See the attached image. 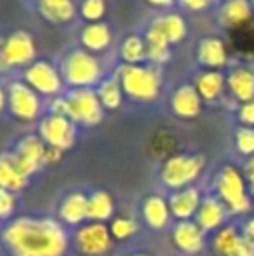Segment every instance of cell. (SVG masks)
Returning <instances> with one entry per match:
<instances>
[{"label": "cell", "instance_id": "6da1fadb", "mask_svg": "<svg viewBox=\"0 0 254 256\" xmlns=\"http://www.w3.org/2000/svg\"><path fill=\"white\" fill-rule=\"evenodd\" d=\"M0 242L10 256H64L68 234L58 220L20 216L0 230Z\"/></svg>", "mask_w": 254, "mask_h": 256}, {"label": "cell", "instance_id": "7a4b0ae2", "mask_svg": "<svg viewBox=\"0 0 254 256\" xmlns=\"http://www.w3.org/2000/svg\"><path fill=\"white\" fill-rule=\"evenodd\" d=\"M126 96L138 102H152L158 98L162 88V76L156 66L122 64L116 72Z\"/></svg>", "mask_w": 254, "mask_h": 256}, {"label": "cell", "instance_id": "3957f363", "mask_svg": "<svg viewBox=\"0 0 254 256\" xmlns=\"http://www.w3.org/2000/svg\"><path fill=\"white\" fill-rule=\"evenodd\" d=\"M60 74H62V80L72 90L92 88L102 80V64L94 54L86 52L84 48H78L64 56Z\"/></svg>", "mask_w": 254, "mask_h": 256}, {"label": "cell", "instance_id": "277c9868", "mask_svg": "<svg viewBox=\"0 0 254 256\" xmlns=\"http://www.w3.org/2000/svg\"><path fill=\"white\" fill-rule=\"evenodd\" d=\"M214 190L230 214H246L252 206L246 176L232 164H226L218 170L214 178Z\"/></svg>", "mask_w": 254, "mask_h": 256}, {"label": "cell", "instance_id": "5b68a950", "mask_svg": "<svg viewBox=\"0 0 254 256\" xmlns=\"http://www.w3.org/2000/svg\"><path fill=\"white\" fill-rule=\"evenodd\" d=\"M206 160L202 154H176L164 160L160 168V180L166 188L182 190L200 178Z\"/></svg>", "mask_w": 254, "mask_h": 256}, {"label": "cell", "instance_id": "8992f818", "mask_svg": "<svg viewBox=\"0 0 254 256\" xmlns=\"http://www.w3.org/2000/svg\"><path fill=\"white\" fill-rule=\"evenodd\" d=\"M36 62V44L26 30H14L0 36V72L28 68Z\"/></svg>", "mask_w": 254, "mask_h": 256}, {"label": "cell", "instance_id": "52a82bcc", "mask_svg": "<svg viewBox=\"0 0 254 256\" xmlns=\"http://www.w3.org/2000/svg\"><path fill=\"white\" fill-rule=\"evenodd\" d=\"M102 108L104 106L92 88H78L66 94V116L74 124L96 126L104 116Z\"/></svg>", "mask_w": 254, "mask_h": 256}, {"label": "cell", "instance_id": "ba28073f", "mask_svg": "<svg viewBox=\"0 0 254 256\" xmlns=\"http://www.w3.org/2000/svg\"><path fill=\"white\" fill-rule=\"evenodd\" d=\"M112 234L104 222H88L74 232V248L80 256H106L112 250Z\"/></svg>", "mask_w": 254, "mask_h": 256}, {"label": "cell", "instance_id": "9c48e42d", "mask_svg": "<svg viewBox=\"0 0 254 256\" xmlns=\"http://www.w3.org/2000/svg\"><path fill=\"white\" fill-rule=\"evenodd\" d=\"M24 82L38 94L50 98H56L64 84L60 70L48 60H36L34 64H30L24 70Z\"/></svg>", "mask_w": 254, "mask_h": 256}, {"label": "cell", "instance_id": "30bf717a", "mask_svg": "<svg viewBox=\"0 0 254 256\" xmlns=\"http://www.w3.org/2000/svg\"><path fill=\"white\" fill-rule=\"evenodd\" d=\"M8 110L12 116H16L18 120L24 122H32L38 118L40 110H42V102L36 90H32L26 82L16 80L10 82L8 86Z\"/></svg>", "mask_w": 254, "mask_h": 256}, {"label": "cell", "instance_id": "8fae6325", "mask_svg": "<svg viewBox=\"0 0 254 256\" xmlns=\"http://www.w3.org/2000/svg\"><path fill=\"white\" fill-rule=\"evenodd\" d=\"M38 132L46 146L60 148V150L72 148L76 140V124L68 116H58V114L44 116L40 120Z\"/></svg>", "mask_w": 254, "mask_h": 256}, {"label": "cell", "instance_id": "7c38bea8", "mask_svg": "<svg viewBox=\"0 0 254 256\" xmlns=\"http://www.w3.org/2000/svg\"><path fill=\"white\" fill-rule=\"evenodd\" d=\"M44 152H46V144L36 134H28V136L20 138L16 142V148L12 150L16 164L26 178L36 174L40 170V166H44Z\"/></svg>", "mask_w": 254, "mask_h": 256}, {"label": "cell", "instance_id": "4fadbf2b", "mask_svg": "<svg viewBox=\"0 0 254 256\" xmlns=\"http://www.w3.org/2000/svg\"><path fill=\"white\" fill-rule=\"evenodd\" d=\"M172 242L182 254H198L206 244V232L196 220H182L172 228Z\"/></svg>", "mask_w": 254, "mask_h": 256}, {"label": "cell", "instance_id": "5bb4252c", "mask_svg": "<svg viewBox=\"0 0 254 256\" xmlns=\"http://www.w3.org/2000/svg\"><path fill=\"white\" fill-rule=\"evenodd\" d=\"M228 216H230V212L218 196H204L194 218H196V224L204 232H218L220 228L226 226Z\"/></svg>", "mask_w": 254, "mask_h": 256}, {"label": "cell", "instance_id": "9a60e30c", "mask_svg": "<svg viewBox=\"0 0 254 256\" xmlns=\"http://www.w3.org/2000/svg\"><path fill=\"white\" fill-rule=\"evenodd\" d=\"M170 108L174 116L182 120L198 118L202 112V98L194 84H182L178 86L170 96Z\"/></svg>", "mask_w": 254, "mask_h": 256}, {"label": "cell", "instance_id": "2e32d148", "mask_svg": "<svg viewBox=\"0 0 254 256\" xmlns=\"http://www.w3.org/2000/svg\"><path fill=\"white\" fill-rule=\"evenodd\" d=\"M202 192L194 186H188V188H182V190H174L168 198V206H170V212L172 216L182 222V220H192L202 204Z\"/></svg>", "mask_w": 254, "mask_h": 256}, {"label": "cell", "instance_id": "e0dca14e", "mask_svg": "<svg viewBox=\"0 0 254 256\" xmlns=\"http://www.w3.org/2000/svg\"><path fill=\"white\" fill-rule=\"evenodd\" d=\"M196 60L206 70L224 68L228 62V52H226V44L222 42V38H218V36L202 38L198 42V48H196Z\"/></svg>", "mask_w": 254, "mask_h": 256}, {"label": "cell", "instance_id": "ac0fdd59", "mask_svg": "<svg viewBox=\"0 0 254 256\" xmlns=\"http://www.w3.org/2000/svg\"><path fill=\"white\" fill-rule=\"evenodd\" d=\"M226 88L240 104L252 102L254 100V68L246 64L234 66L226 76Z\"/></svg>", "mask_w": 254, "mask_h": 256}, {"label": "cell", "instance_id": "d6986e66", "mask_svg": "<svg viewBox=\"0 0 254 256\" xmlns=\"http://www.w3.org/2000/svg\"><path fill=\"white\" fill-rule=\"evenodd\" d=\"M58 216L68 226H82L88 220V196L84 192H70L62 198Z\"/></svg>", "mask_w": 254, "mask_h": 256}, {"label": "cell", "instance_id": "ffe728a7", "mask_svg": "<svg viewBox=\"0 0 254 256\" xmlns=\"http://www.w3.org/2000/svg\"><path fill=\"white\" fill-rule=\"evenodd\" d=\"M142 218L152 230H162L168 226L172 212L168 206V200L160 194H148L142 202Z\"/></svg>", "mask_w": 254, "mask_h": 256}, {"label": "cell", "instance_id": "44dd1931", "mask_svg": "<svg viewBox=\"0 0 254 256\" xmlns=\"http://www.w3.org/2000/svg\"><path fill=\"white\" fill-rule=\"evenodd\" d=\"M28 184V178L20 172L16 158L12 152H2L0 154V190L8 192H20Z\"/></svg>", "mask_w": 254, "mask_h": 256}, {"label": "cell", "instance_id": "7402d4cb", "mask_svg": "<svg viewBox=\"0 0 254 256\" xmlns=\"http://www.w3.org/2000/svg\"><path fill=\"white\" fill-rule=\"evenodd\" d=\"M194 86H196L202 102H216L224 94L226 76L220 70H204L194 78Z\"/></svg>", "mask_w": 254, "mask_h": 256}, {"label": "cell", "instance_id": "603a6c76", "mask_svg": "<svg viewBox=\"0 0 254 256\" xmlns=\"http://www.w3.org/2000/svg\"><path fill=\"white\" fill-rule=\"evenodd\" d=\"M112 42V32L108 28V24L104 22H94V24H86L80 32V44L86 52H104Z\"/></svg>", "mask_w": 254, "mask_h": 256}, {"label": "cell", "instance_id": "cb8c5ba5", "mask_svg": "<svg viewBox=\"0 0 254 256\" xmlns=\"http://www.w3.org/2000/svg\"><path fill=\"white\" fill-rule=\"evenodd\" d=\"M38 12L52 24H66L76 16L74 0H38Z\"/></svg>", "mask_w": 254, "mask_h": 256}, {"label": "cell", "instance_id": "d4e9b609", "mask_svg": "<svg viewBox=\"0 0 254 256\" xmlns=\"http://www.w3.org/2000/svg\"><path fill=\"white\" fill-rule=\"evenodd\" d=\"M158 32H162V36L168 40V44H178L186 38V20L180 16V14H164V16H158L150 22Z\"/></svg>", "mask_w": 254, "mask_h": 256}, {"label": "cell", "instance_id": "484cf974", "mask_svg": "<svg viewBox=\"0 0 254 256\" xmlns=\"http://www.w3.org/2000/svg\"><path fill=\"white\" fill-rule=\"evenodd\" d=\"M242 238L244 236L236 226H224L218 232H214V236H212V242H210L212 252L216 256H232L236 252V248L240 246Z\"/></svg>", "mask_w": 254, "mask_h": 256}, {"label": "cell", "instance_id": "4316f807", "mask_svg": "<svg viewBox=\"0 0 254 256\" xmlns=\"http://www.w3.org/2000/svg\"><path fill=\"white\" fill-rule=\"evenodd\" d=\"M220 22L228 28L244 24L252 16V4L250 0H226L220 8Z\"/></svg>", "mask_w": 254, "mask_h": 256}, {"label": "cell", "instance_id": "83f0119b", "mask_svg": "<svg viewBox=\"0 0 254 256\" xmlns=\"http://www.w3.org/2000/svg\"><path fill=\"white\" fill-rule=\"evenodd\" d=\"M114 214V198L106 190H94L88 196V220L106 222Z\"/></svg>", "mask_w": 254, "mask_h": 256}, {"label": "cell", "instance_id": "f1b7e54d", "mask_svg": "<svg viewBox=\"0 0 254 256\" xmlns=\"http://www.w3.org/2000/svg\"><path fill=\"white\" fill-rule=\"evenodd\" d=\"M144 42H146L148 60L154 62V66L164 64V62L170 58V44H168V40H166V38L162 36V32H158L152 24H150L148 30H146Z\"/></svg>", "mask_w": 254, "mask_h": 256}, {"label": "cell", "instance_id": "f546056e", "mask_svg": "<svg viewBox=\"0 0 254 256\" xmlns=\"http://www.w3.org/2000/svg\"><path fill=\"white\" fill-rule=\"evenodd\" d=\"M96 94H98L102 106L108 108V110L120 108V104H122V100H124V90H122V84H120V80H118L116 76L102 80V82L98 84Z\"/></svg>", "mask_w": 254, "mask_h": 256}, {"label": "cell", "instance_id": "4dcf8cb0", "mask_svg": "<svg viewBox=\"0 0 254 256\" xmlns=\"http://www.w3.org/2000/svg\"><path fill=\"white\" fill-rule=\"evenodd\" d=\"M120 56L126 64H142L144 60H148V52H146V42L142 36L138 34H130L122 40L120 44Z\"/></svg>", "mask_w": 254, "mask_h": 256}, {"label": "cell", "instance_id": "1f68e13d", "mask_svg": "<svg viewBox=\"0 0 254 256\" xmlns=\"http://www.w3.org/2000/svg\"><path fill=\"white\" fill-rule=\"evenodd\" d=\"M108 228H110V234H112L114 240L126 242V240H130V238L136 234L138 224H136V220H132V218H128V216H116V218L110 220Z\"/></svg>", "mask_w": 254, "mask_h": 256}, {"label": "cell", "instance_id": "d6a6232c", "mask_svg": "<svg viewBox=\"0 0 254 256\" xmlns=\"http://www.w3.org/2000/svg\"><path fill=\"white\" fill-rule=\"evenodd\" d=\"M234 146L242 156H254V128L240 126L234 134Z\"/></svg>", "mask_w": 254, "mask_h": 256}, {"label": "cell", "instance_id": "836d02e7", "mask_svg": "<svg viewBox=\"0 0 254 256\" xmlns=\"http://www.w3.org/2000/svg\"><path fill=\"white\" fill-rule=\"evenodd\" d=\"M80 14L88 24L102 22L106 14V0H84L80 4Z\"/></svg>", "mask_w": 254, "mask_h": 256}, {"label": "cell", "instance_id": "e575fe53", "mask_svg": "<svg viewBox=\"0 0 254 256\" xmlns=\"http://www.w3.org/2000/svg\"><path fill=\"white\" fill-rule=\"evenodd\" d=\"M16 208V196L8 190H0V220L10 218Z\"/></svg>", "mask_w": 254, "mask_h": 256}, {"label": "cell", "instance_id": "d590c367", "mask_svg": "<svg viewBox=\"0 0 254 256\" xmlns=\"http://www.w3.org/2000/svg\"><path fill=\"white\" fill-rule=\"evenodd\" d=\"M238 120H240L242 126L254 128V100L252 102H246V104H240V108H238Z\"/></svg>", "mask_w": 254, "mask_h": 256}, {"label": "cell", "instance_id": "8d00e7d4", "mask_svg": "<svg viewBox=\"0 0 254 256\" xmlns=\"http://www.w3.org/2000/svg\"><path fill=\"white\" fill-rule=\"evenodd\" d=\"M244 176H246L248 190H250V194L254 196V156H250V158L246 160V166H244Z\"/></svg>", "mask_w": 254, "mask_h": 256}, {"label": "cell", "instance_id": "74e56055", "mask_svg": "<svg viewBox=\"0 0 254 256\" xmlns=\"http://www.w3.org/2000/svg\"><path fill=\"white\" fill-rule=\"evenodd\" d=\"M62 154H64V150L46 146V152H44V164H58V162L62 160Z\"/></svg>", "mask_w": 254, "mask_h": 256}, {"label": "cell", "instance_id": "f35d334b", "mask_svg": "<svg viewBox=\"0 0 254 256\" xmlns=\"http://www.w3.org/2000/svg\"><path fill=\"white\" fill-rule=\"evenodd\" d=\"M186 10H192V12H198V10H204L212 0H178Z\"/></svg>", "mask_w": 254, "mask_h": 256}, {"label": "cell", "instance_id": "ab89813d", "mask_svg": "<svg viewBox=\"0 0 254 256\" xmlns=\"http://www.w3.org/2000/svg\"><path fill=\"white\" fill-rule=\"evenodd\" d=\"M242 234H244V238H246L248 242L254 244V216L248 218V220L244 222V226H242Z\"/></svg>", "mask_w": 254, "mask_h": 256}, {"label": "cell", "instance_id": "60d3db41", "mask_svg": "<svg viewBox=\"0 0 254 256\" xmlns=\"http://www.w3.org/2000/svg\"><path fill=\"white\" fill-rule=\"evenodd\" d=\"M150 6H156V8H168L174 4V0H146Z\"/></svg>", "mask_w": 254, "mask_h": 256}, {"label": "cell", "instance_id": "b9f144b4", "mask_svg": "<svg viewBox=\"0 0 254 256\" xmlns=\"http://www.w3.org/2000/svg\"><path fill=\"white\" fill-rule=\"evenodd\" d=\"M6 104H8V94H6V92H4V88L0 86V114L4 112Z\"/></svg>", "mask_w": 254, "mask_h": 256}, {"label": "cell", "instance_id": "7bdbcfd3", "mask_svg": "<svg viewBox=\"0 0 254 256\" xmlns=\"http://www.w3.org/2000/svg\"><path fill=\"white\" fill-rule=\"evenodd\" d=\"M250 68H254V54H252V58H250Z\"/></svg>", "mask_w": 254, "mask_h": 256}, {"label": "cell", "instance_id": "ee69618b", "mask_svg": "<svg viewBox=\"0 0 254 256\" xmlns=\"http://www.w3.org/2000/svg\"><path fill=\"white\" fill-rule=\"evenodd\" d=\"M132 256H150V254H144V252H138V254H132Z\"/></svg>", "mask_w": 254, "mask_h": 256}, {"label": "cell", "instance_id": "f6af8a7d", "mask_svg": "<svg viewBox=\"0 0 254 256\" xmlns=\"http://www.w3.org/2000/svg\"><path fill=\"white\" fill-rule=\"evenodd\" d=\"M250 4H252V6H254V0H250Z\"/></svg>", "mask_w": 254, "mask_h": 256}, {"label": "cell", "instance_id": "bcb514c9", "mask_svg": "<svg viewBox=\"0 0 254 256\" xmlns=\"http://www.w3.org/2000/svg\"><path fill=\"white\" fill-rule=\"evenodd\" d=\"M36 2H38V0H36Z\"/></svg>", "mask_w": 254, "mask_h": 256}]
</instances>
